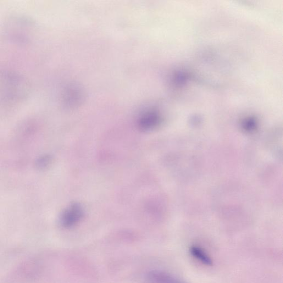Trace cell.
<instances>
[{"label": "cell", "instance_id": "cell-1", "mask_svg": "<svg viewBox=\"0 0 283 283\" xmlns=\"http://www.w3.org/2000/svg\"><path fill=\"white\" fill-rule=\"evenodd\" d=\"M84 211L79 204H73L64 212L61 217V224L66 228L73 227L76 225L82 218Z\"/></svg>", "mask_w": 283, "mask_h": 283}, {"label": "cell", "instance_id": "cell-2", "mask_svg": "<svg viewBox=\"0 0 283 283\" xmlns=\"http://www.w3.org/2000/svg\"><path fill=\"white\" fill-rule=\"evenodd\" d=\"M159 115L155 113H148L143 115L138 121L140 129L144 131L151 130L159 123Z\"/></svg>", "mask_w": 283, "mask_h": 283}, {"label": "cell", "instance_id": "cell-3", "mask_svg": "<svg viewBox=\"0 0 283 283\" xmlns=\"http://www.w3.org/2000/svg\"><path fill=\"white\" fill-rule=\"evenodd\" d=\"M190 252L194 258H196L203 264L207 266L213 265V261L212 258L202 248L197 246H193L190 248Z\"/></svg>", "mask_w": 283, "mask_h": 283}, {"label": "cell", "instance_id": "cell-4", "mask_svg": "<svg viewBox=\"0 0 283 283\" xmlns=\"http://www.w3.org/2000/svg\"><path fill=\"white\" fill-rule=\"evenodd\" d=\"M149 283H173V280L167 274L155 271L148 274Z\"/></svg>", "mask_w": 283, "mask_h": 283}]
</instances>
